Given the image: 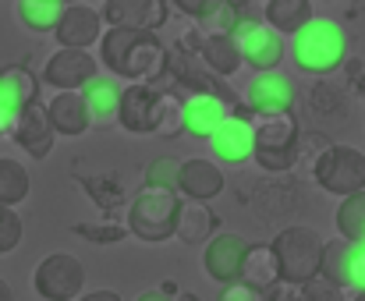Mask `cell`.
Here are the masks:
<instances>
[{
	"instance_id": "cell-4",
	"label": "cell",
	"mask_w": 365,
	"mask_h": 301,
	"mask_svg": "<svg viewBox=\"0 0 365 301\" xmlns=\"http://www.w3.org/2000/svg\"><path fill=\"white\" fill-rule=\"evenodd\" d=\"M273 252H277V263H280V284L305 287L319 273L323 238L312 227H284L273 238Z\"/></svg>"
},
{
	"instance_id": "cell-24",
	"label": "cell",
	"mask_w": 365,
	"mask_h": 301,
	"mask_svg": "<svg viewBox=\"0 0 365 301\" xmlns=\"http://www.w3.org/2000/svg\"><path fill=\"white\" fill-rule=\"evenodd\" d=\"M252 132H255V146L291 149L302 128L291 110H273V114H252Z\"/></svg>"
},
{
	"instance_id": "cell-20",
	"label": "cell",
	"mask_w": 365,
	"mask_h": 301,
	"mask_svg": "<svg viewBox=\"0 0 365 301\" xmlns=\"http://www.w3.org/2000/svg\"><path fill=\"white\" fill-rule=\"evenodd\" d=\"M248 287H255L262 298H273L277 295V284H280V263H277V252L273 245H252L245 248L242 259V277Z\"/></svg>"
},
{
	"instance_id": "cell-42",
	"label": "cell",
	"mask_w": 365,
	"mask_h": 301,
	"mask_svg": "<svg viewBox=\"0 0 365 301\" xmlns=\"http://www.w3.org/2000/svg\"><path fill=\"white\" fill-rule=\"evenodd\" d=\"M362 241H365V238H362Z\"/></svg>"
},
{
	"instance_id": "cell-28",
	"label": "cell",
	"mask_w": 365,
	"mask_h": 301,
	"mask_svg": "<svg viewBox=\"0 0 365 301\" xmlns=\"http://www.w3.org/2000/svg\"><path fill=\"white\" fill-rule=\"evenodd\" d=\"M64 7V0H18V21L32 32H53Z\"/></svg>"
},
{
	"instance_id": "cell-7",
	"label": "cell",
	"mask_w": 365,
	"mask_h": 301,
	"mask_svg": "<svg viewBox=\"0 0 365 301\" xmlns=\"http://www.w3.org/2000/svg\"><path fill=\"white\" fill-rule=\"evenodd\" d=\"M36 295L46 301H75L86 291V266L68 255V252H53L36 266Z\"/></svg>"
},
{
	"instance_id": "cell-21",
	"label": "cell",
	"mask_w": 365,
	"mask_h": 301,
	"mask_svg": "<svg viewBox=\"0 0 365 301\" xmlns=\"http://www.w3.org/2000/svg\"><path fill=\"white\" fill-rule=\"evenodd\" d=\"M43 110H46V121L53 125L57 135L75 139V135L89 132V110H86L78 89H57V96H53Z\"/></svg>"
},
{
	"instance_id": "cell-39",
	"label": "cell",
	"mask_w": 365,
	"mask_h": 301,
	"mask_svg": "<svg viewBox=\"0 0 365 301\" xmlns=\"http://www.w3.org/2000/svg\"><path fill=\"white\" fill-rule=\"evenodd\" d=\"M78 298H86V301H118L121 295H118V291H89V295H86V291H82Z\"/></svg>"
},
{
	"instance_id": "cell-35",
	"label": "cell",
	"mask_w": 365,
	"mask_h": 301,
	"mask_svg": "<svg viewBox=\"0 0 365 301\" xmlns=\"http://www.w3.org/2000/svg\"><path fill=\"white\" fill-rule=\"evenodd\" d=\"M21 216L14 213V206H0V255L14 252L21 241Z\"/></svg>"
},
{
	"instance_id": "cell-31",
	"label": "cell",
	"mask_w": 365,
	"mask_h": 301,
	"mask_svg": "<svg viewBox=\"0 0 365 301\" xmlns=\"http://www.w3.org/2000/svg\"><path fill=\"white\" fill-rule=\"evenodd\" d=\"M344 252H348V238H337V241H323V252H319V280L337 287L341 295V284H344Z\"/></svg>"
},
{
	"instance_id": "cell-12",
	"label": "cell",
	"mask_w": 365,
	"mask_h": 301,
	"mask_svg": "<svg viewBox=\"0 0 365 301\" xmlns=\"http://www.w3.org/2000/svg\"><path fill=\"white\" fill-rule=\"evenodd\" d=\"M210 142V149L213 156L220 159V163H245V159H252V149H255V132H252V114L245 117V114H227L217 128H213V135L206 139Z\"/></svg>"
},
{
	"instance_id": "cell-9",
	"label": "cell",
	"mask_w": 365,
	"mask_h": 301,
	"mask_svg": "<svg viewBox=\"0 0 365 301\" xmlns=\"http://www.w3.org/2000/svg\"><path fill=\"white\" fill-rule=\"evenodd\" d=\"M100 71L96 57L82 46H57L43 68V82L53 89H82Z\"/></svg>"
},
{
	"instance_id": "cell-18",
	"label": "cell",
	"mask_w": 365,
	"mask_h": 301,
	"mask_svg": "<svg viewBox=\"0 0 365 301\" xmlns=\"http://www.w3.org/2000/svg\"><path fill=\"white\" fill-rule=\"evenodd\" d=\"M100 32H103V18L89 4H68L61 21L53 25V36L61 46H82V50H89L100 39Z\"/></svg>"
},
{
	"instance_id": "cell-26",
	"label": "cell",
	"mask_w": 365,
	"mask_h": 301,
	"mask_svg": "<svg viewBox=\"0 0 365 301\" xmlns=\"http://www.w3.org/2000/svg\"><path fill=\"white\" fill-rule=\"evenodd\" d=\"M181 96L170 89V85H160V96H156V110H153V135L160 139H178L185 135L181 132Z\"/></svg>"
},
{
	"instance_id": "cell-33",
	"label": "cell",
	"mask_w": 365,
	"mask_h": 301,
	"mask_svg": "<svg viewBox=\"0 0 365 301\" xmlns=\"http://www.w3.org/2000/svg\"><path fill=\"white\" fill-rule=\"evenodd\" d=\"M330 146V139L327 135H319V132H298V139H294V163H291V170H298L302 177H312V170H316V163H319V156L323 149Z\"/></svg>"
},
{
	"instance_id": "cell-17",
	"label": "cell",
	"mask_w": 365,
	"mask_h": 301,
	"mask_svg": "<svg viewBox=\"0 0 365 301\" xmlns=\"http://www.w3.org/2000/svg\"><path fill=\"white\" fill-rule=\"evenodd\" d=\"M82 103L89 110V128H110L118 125V107H121V85L114 75H93L82 89Z\"/></svg>"
},
{
	"instance_id": "cell-16",
	"label": "cell",
	"mask_w": 365,
	"mask_h": 301,
	"mask_svg": "<svg viewBox=\"0 0 365 301\" xmlns=\"http://www.w3.org/2000/svg\"><path fill=\"white\" fill-rule=\"evenodd\" d=\"M224 184H227L224 170L213 159H206V156L181 159V167H178V195H185V199L210 202V199H217L224 191Z\"/></svg>"
},
{
	"instance_id": "cell-32",
	"label": "cell",
	"mask_w": 365,
	"mask_h": 301,
	"mask_svg": "<svg viewBox=\"0 0 365 301\" xmlns=\"http://www.w3.org/2000/svg\"><path fill=\"white\" fill-rule=\"evenodd\" d=\"M341 295H348V298H365V241H348Z\"/></svg>"
},
{
	"instance_id": "cell-14",
	"label": "cell",
	"mask_w": 365,
	"mask_h": 301,
	"mask_svg": "<svg viewBox=\"0 0 365 301\" xmlns=\"http://www.w3.org/2000/svg\"><path fill=\"white\" fill-rule=\"evenodd\" d=\"M245 103L252 114H273V110H291L294 107V85L284 71L277 68H266V71H255V78L248 82V93H245Z\"/></svg>"
},
{
	"instance_id": "cell-3",
	"label": "cell",
	"mask_w": 365,
	"mask_h": 301,
	"mask_svg": "<svg viewBox=\"0 0 365 301\" xmlns=\"http://www.w3.org/2000/svg\"><path fill=\"white\" fill-rule=\"evenodd\" d=\"M178 202H181V199H178L174 188H153V184H145V188L131 199L124 227H128L135 238L149 241V245L167 241V238H174Z\"/></svg>"
},
{
	"instance_id": "cell-2",
	"label": "cell",
	"mask_w": 365,
	"mask_h": 301,
	"mask_svg": "<svg viewBox=\"0 0 365 301\" xmlns=\"http://www.w3.org/2000/svg\"><path fill=\"white\" fill-rule=\"evenodd\" d=\"M291 57L298 64V71L309 75H334L344 60H348V32L330 21V18H309L291 43Z\"/></svg>"
},
{
	"instance_id": "cell-38",
	"label": "cell",
	"mask_w": 365,
	"mask_h": 301,
	"mask_svg": "<svg viewBox=\"0 0 365 301\" xmlns=\"http://www.w3.org/2000/svg\"><path fill=\"white\" fill-rule=\"evenodd\" d=\"M217 0H174V7L178 11H185V14H192V18H199L206 7H213Z\"/></svg>"
},
{
	"instance_id": "cell-36",
	"label": "cell",
	"mask_w": 365,
	"mask_h": 301,
	"mask_svg": "<svg viewBox=\"0 0 365 301\" xmlns=\"http://www.w3.org/2000/svg\"><path fill=\"white\" fill-rule=\"evenodd\" d=\"M252 159H255L262 170H269V174H284V170H291V163H294V146H291V149L255 146V149H252Z\"/></svg>"
},
{
	"instance_id": "cell-40",
	"label": "cell",
	"mask_w": 365,
	"mask_h": 301,
	"mask_svg": "<svg viewBox=\"0 0 365 301\" xmlns=\"http://www.w3.org/2000/svg\"><path fill=\"white\" fill-rule=\"evenodd\" d=\"M7 298H11V287H7V280L0 277V301H7Z\"/></svg>"
},
{
	"instance_id": "cell-29",
	"label": "cell",
	"mask_w": 365,
	"mask_h": 301,
	"mask_svg": "<svg viewBox=\"0 0 365 301\" xmlns=\"http://www.w3.org/2000/svg\"><path fill=\"white\" fill-rule=\"evenodd\" d=\"M248 11V0H217L213 7H206L195 21H199V32L202 36H217V32H231L235 21Z\"/></svg>"
},
{
	"instance_id": "cell-8",
	"label": "cell",
	"mask_w": 365,
	"mask_h": 301,
	"mask_svg": "<svg viewBox=\"0 0 365 301\" xmlns=\"http://www.w3.org/2000/svg\"><path fill=\"white\" fill-rule=\"evenodd\" d=\"M231 114V100L224 93H213V89H195L185 103H181V132L192 135V139H210L213 128Z\"/></svg>"
},
{
	"instance_id": "cell-11",
	"label": "cell",
	"mask_w": 365,
	"mask_h": 301,
	"mask_svg": "<svg viewBox=\"0 0 365 301\" xmlns=\"http://www.w3.org/2000/svg\"><path fill=\"white\" fill-rule=\"evenodd\" d=\"M245 248H248V241H245L242 234H231V231L217 234V231H213V234L206 238V252H202V266H206L210 280H217V284H235V280L242 277Z\"/></svg>"
},
{
	"instance_id": "cell-30",
	"label": "cell",
	"mask_w": 365,
	"mask_h": 301,
	"mask_svg": "<svg viewBox=\"0 0 365 301\" xmlns=\"http://www.w3.org/2000/svg\"><path fill=\"white\" fill-rule=\"evenodd\" d=\"M337 231H341V238H348V241H362L365 238V188L341 195Z\"/></svg>"
},
{
	"instance_id": "cell-25",
	"label": "cell",
	"mask_w": 365,
	"mask_h": 301,
	"mask_svg": "<svg viewBox=\"0 0 365 301\" xmlns=\"http://www.w3.org/2000/svg\"><path fill=\"white\" fill-rule=\"evenodd\" d=\"M309 18H312V0H266L262 7V21L280 36H294Z\"/></svg>"
},
{
	"instance_id": "cell-34",
	"label": "cell",
	"mask_w": 365,
	"mask_h": 301,
	"mask_svg": "<svg viewBox=\"0 0 365 301\" xmlns=\"http://www.w3.org/2000/svg\"><path fill=\"white\" fill-rule=\"evenodd\" d=\"M178 167H181L178 156H156L145 167V184H153V188H174L178 191Z\"/></svg>"
},
{
	"instance_id": "cell-37",
	"label": "cell",
	"mask_w": 365,
	"mask_h": 301,
	"mask_svg": "<svg viewBox=\"0 0 365 301\" xmlns=\"http://www.w3.org/2000/svg\"><path fill=\"white\" fill-rule=\"evenodd\" d=\"M220 298L224 301H255V298H262V295H259L255 287H248L245 280H235L231 287H224V291H220Z\"/></svg>"
},
{
	"instance_id": "cell-13",
	"label": "cell",
	"mask_w": 365,
	"mask_h": 301,
	"mask_svg": "<svg viewBox=\"0 0 365 301\" xmlns=\"http://www.w3.org/2000/svg\"><path fill=\"white\" fill-rule=\"evenodd\" d=\"M7 135L29 152L32 159H46V156L53 152V146H57V132H53V125L46 121V110H43L39 103L21 107Z\"/></svg>"
},
{
	"instance_id": "cell-23",
	"label": "cell",
	"mask_w": 365,
	"mask_h": 301,
	"mask_svg": "<svg viewBox=\"0 0 365 301\" xmlns=\"http://www.w3.org/2000/svg\"><path fill=\"white\" fill-rule=\"evenodd\" d=\"M220 227L217 213L210 209V202L202 199H188L178 202V216H174V238H181L185 245H202L213 231Z\"/></svg>"
},
{
	"instance_id": "cell-10",
	"label": "cell",
	"mask_w": 365,
	"mask_h": 301,
	"mask_svg": "<svg viewBox=\"0 0 365 301\" xmlns=\"http://www.w3.org/2000/svg\"><path fill=\"white\" fill-rule=\"evenodd\" d=\"M36 100H39V78L25 64L0 68V135H7L18 110L36 103Z\"/></svg>"
},
{
	"instance_id": "cell-1",
	"label": "cell",
	"mask_w": 365,
	"mask_h": 301,
	"mask_svg": "<svg viewBox=\"0 0 365 301\" xmlns=\"http://www.w3.org/2000/svg\"><path fill=\"white\" fill-rule=\"evenodd\" d=\"M100 60L110 68L114 78L128 82H163L167 78V46L153 28H128L110 25L100 32Z\"/></svg>"
},
{
	"instance_id": "cell-15",
	"label": "cell",
	"mask_w": 365,
	"mask_h": 301,
	"mask_svg": "<svg viewBox=\"0 0 365 301\" xmlns=\"http://www.w3.org/2000/svg\"><path fill=\"white\" fill-rule=\"evenodd\" d=\"M160 82H131L121 89V107H118V125L131 135H153V110H156Z\"/></svg>"
},
{
	"instance_id": "cell-6",
	"label": "cell",
	"mask_w": 365,
	"mask_h": 301,
	"mask_svg": "<svg viewBox=\"0 0 365 301\" xmlns=\"http://www.w3.org/2000/svg\"><path fill=\"white\" fill-rule=\"evenodd\" d=\"M312 181L330 191V195H348V191H359L365 188V152L355 146H327L316 170H312Z\"/></svg>"
},
{
	"instance_id": "cell-27",
	"label": "cell",
	"mask_w": 365,
	"mask_h": 301,
	"mask_svg": "<svg viewBox=\"0 0 365 301\" xmlns=\"http://www.w3.org/2000/svg\"><path fill=\"white\" fill-rule=\"evenodd\" d=\"M29 188H32L29 170L18 159L0 156V206H21L29 199Z\"/></svg>"
},
{
	"instance_id": "cell-19",
	"label": "cell",
	"mask_w": 365,
	"mask_h": 301,
	"mask_svg": "<svg viewBox=\"0 0 365 301\" xmlns=\"http://www.w3.org/2000/svg\"><path fill=\"white\" fill-rule=\"evenodd\" d=\"M107 25H128V28H160L167 21V0H107L103 14Z\"/></svg>"
},
{
	"instance_id": "cell-22",
	"label": "cell",
	"mask_w": 365,
	"mask_h": 301,
	"mask_svg": "<svg viewBox=\"0 0 365 301\" xmlns=\"http://www.w3.org/2000/svg\"><path fill=\"white\" fill-rule=\"evenodd\" d=\"M199 32V28H195ZM195 53L199 60L217 75V78H231L242 71V53H238V43L231 39V32H217V36H202L195 39Z\"/></svg>"
},
{
	"instance_id": "cell-5",
	"label": "cell",
	"mask_w": 365,
	"mask_h": 301,
	"mask_svg": "<svg viewBox=\"0 0 365 301\" xmlns=\"http://www.w3.org/2000/svg\"><path fill=\"white\" fill-rule=\"evenodd\" d=\"M231 39L238 43V53H242V64H248L252 71H266V68H277L284 60V36L277 28H269L262 18H252L245 11L242 18L235 21L231 28Z\"/></svg>"
},
{
	"instance_id": "cell-41",
	"label": "cell",
	"mask_w": 365,
	"mask_h": 301,
	"mask_svg": "<svg viewBox=\"0 0 365 301\" xmlns=\"http://www.w3.org/2000/svg\"><path fill=\"white\" fill-rule=\"evenodd\" d=\"M359 96H362V100H365V75H362V78H359Z\"/></svg>"
}]
</instances>
